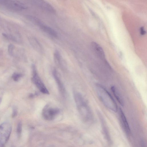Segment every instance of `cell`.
Instances as JSON below:
<instances>
[{"mask_svg":"<svg viewBox=\"0 0 147 147\" xmlns=\"http://www.w3.org/2000/svg\"><path fill=\"white\" fill-rule=\"evenodd\" d=\"M74 97L77 109L80 117L85 122H89L92 116L90 109L85 100L79 93L74 92Z\"/></svg>","mask_w":147,"mask_h":147,"instance_id":"1","label":"cell"},{"mask_svg":"<svg viewBox=\"0 0 147 147\" xmlns=\"http://www.w3.org/2000/svg\"><path fill=\"white\" fill-rule=\"evenodd\" d=\"M96 88L98 96L104 106L111 111L116 112L117 104L109 92L101 85L97 84Z\"/></svg>","mask_w":147,"mask_h":147,"instance_id":"2","label":"cell"},{"mask_svg":"<svg viewBox=\"0 0 147 147\" xmlns=\"http://www.w3.org/2000/svg\"><path fill=\"white\" fill-rule=\"evenodd\" d=\"M11 126L8 122L0 125V146H3L7 142L11 131Z\"/></svg>","mask_w":147,"mask_h":147,"instance_id":"3","label":"cell"},{"mask_svg":"<svg viewBox=\"0 0 147 147\" xmlns=\"http://www.w3.org/2000/svg\"><path fill=\"white\" fill-rule=\"evenodd\" d=\"M0 5L6 8L15 11H21L26 8L23 3L14 0H0Z\"/></svg>","mask_w":147,"mask_h":147,"instance_id":"4","label":"cell"},{"mask_svg":"<svg viewBox=\"0 0 147 147\" xmlns=\"http://www.w3.org/2000/svg\"><path fill=\"white\" fill-rule=\"evenodd\" d=\"M60 113L59 109L56 108L46 105L42 111V115L44 118L48 121L53 120Z\"/></svg>","mask_w":147,"mask_h":147,"instance_id":"5","label":"cell"},{"mask_svg":"<svg viewBox=\"0 0 147 147\" xmlns=\"http://www.w3.org/2000/svg\"><path fill=\"white\" fill-rule=\"evenodd\" d=\"M33 75L32 80L39 90L44 94H49L48 89L40 79L36 70L35 66H32Z\"/></svg>","mask_w":147,"mask_h":147,"instance_id":"6","label":"cell"},{"mask_svg":"<svg viewBox=\"0 0 147 147\" xmlns=\"http://www.w3.org/2000/svg\"><path fill=\"white\" fill-rule=\"evenodd\" d=\"M30 3L40 9L51 13H55L54 8L44 0H28Z\"/></svg>","mask_w":147,"mask_h":147,"instance_id":"7","label":"cell"},{"mask_svg":"<svg viewBox=\"0 0 147 147\" xmlns=\"http://www.w3.org/2000/svg\"><path fill=\"white\" fill-rule=\"evenodd\" d=\"M28 18L36 24L45 32L53 37H56L57 36V33L53 29L43 24L37 19L30 16H28Z\"/></svg>","mask_w":147,"mask_h":147,"instance_id":"8","label":"cell"},{"mask_svg":"<svg viewBox=\"0 0 147 147\" xmlns=\"http://www.w3.org/2000/svg\"><path fill=\"white\" fill-rule=\"evenodd\" d=\"M119 115L122 127L127 135L130 133V129L128 121L124 112L121 108L119 109Z\"/></svg>","mask_w":147,"mask_h":147,"instance_id":"9","label":"cell"},{"mask_svg":"<svg viewBox=\"0 0 147 147\" xmlns=\"http://www.w3.org/2000/svg\"><path fill=\"white\" fill-rule=\"evenodd\" d=\"M91 48L94 53L99 58L101 59L105 58V55L102 48L98 43L92 42L91 44Z\"/></svg>","mask_w":147,"mask_h":147,"instance_id":"10","label":"cell"},{"mask_svg":"<svg viewBox=\"0 0 147 147\" xmlns=\"http://www.w3.org/2000/svg\"><path fill=\"white\" fill-rule=\"evenodd\" d=\"M53 73V76L57 82L60 92L63 96H65L66 94L65 88L62 82L57 75L56 70H54Z\"/></svg>","mask_w":147,"mask_h":147,"instance_id":"11","label":"cell"},{"mask_svg":"<svg viewBox=\"0 0 147 147\" xmlns=\"http://www.w3.org/2000/svg\"><path fill=\"white\" fill-rule=\"evenodd\" d=\"M111 89L114 96L118 102L121 106H123L124 102L123 98L116 88L114 86H112L111 87Z\"/></svg>","mask_w":147,"mask_h":147,"instance_id":"12","label":"cell"},{"mask_svg":"<svg viewBox=\"0 0 147 147\" xmlns=\"http://www.w3.org/2000/svg\"><path fill=\"white\" fill-rule=\"evenodd\" d=\"M99 115L100 118V120L101 123L102 128V129L105 137L107 141L109 143H110L111 140L110 136L108 132L106 125H105V123L104 120L103 119V118L101 115L99 114Z\"/></svg>","mask_w":147,"mask_h":147,"instance_id":"13","label":"cell"},{"mask_svg":"<svg viewBox=\"0 0 147 147\" xmlns=\"http://www.w3.org/2000/svg\"><path fill=\"white\" fill-rule=\"evenodd\" d=\"M22 125L21 122H19L18 124L17 132L18 136H20L22 131Z\"/></svg>","mask_w":147,"mask_h":147,"instance_id":"14","label":"cell"},{"mask_svg":"<svg viewBox=\"0 0 147 147\" xmlns=\"http://www.w3.org/2000/svg\"><path fill=\"white\" fill-rule=\"evenodd\" d=\"M22 76V75L21 74L14 73L13 74L12 77L14 81H17Z\"/></svg>","mask_w":147,"mask_h":147,"instance_id":"15","label":"cell"},{"mask_svg":"<svg viewBox=\"0 0 147 147\" xmlns=\"http://www.w3.org/2000/svg\"><path fill=\"white\" fill-rule=\"evenodd\" d=\"M14 46L12 44H10L8 47V52L9 54L10 55H12L13 54V51L14 49Z\"/></svg>","mask_w":147,"mask_h":147,"instance_id":"16","label":"cell"},{"mask_svg":"<svg viewBox=\"0 0 147 147\" xmlns=\"http://www.w3.org/2000/svg\"><path fill=\"white\" fill-rule=\"evenodd\" d=\"M17 113V110L16 107H14L13 108L12 116L13 117H15Z\"/></svg>","mask_w":147,"mask_h":147,"instance_id":"17","label":"cell"},{"mask_svg":"<svg viewBox=\"0 0 147 147\" xmlns=\"http://www.w3.org/2000/svg\"><path fill=\"white\" fill-rule=\"evenodd\" d=\"M146 33V31L143 28H142L140 30V33L142 35H144Z\"/></svg>","mask_w":147,"mask_h":147,"instance_id":"18","label":"cell"},{"mask_svg":"<svg viewBox=\"0 0 147 147\" xmlns=\"http://www.w3.org/2000/svg\"><path fill=\"white\" fill-rule=\"evenodd\" d=\"M1 99L0 98V102H1Z\"/></svg>","mask_w":147,"mask_h":147,"instance_id":"19","label":"cell"}]
</instances>
